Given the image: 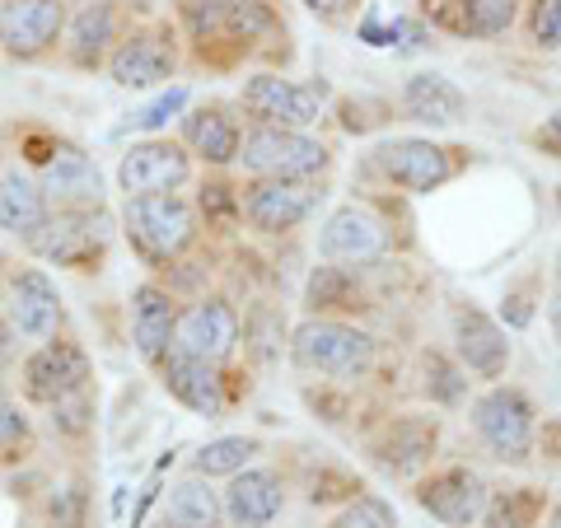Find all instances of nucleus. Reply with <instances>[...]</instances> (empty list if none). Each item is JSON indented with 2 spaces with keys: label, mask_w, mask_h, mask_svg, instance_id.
<instances>
[{
  "label": "nucleus",
  "mask_w": 561,
  "mask_h": 528,
  "mask_svg": "<svg viewBox=\"0 0 561 528\" xmlns=\"http://www.w3.org/2000/svg\"><path fill=\"white\" fill-rule=\"evenodd\" d=\"M225 515H230L239 528H267L280 515V478L267 468L234 472L230 491H225Z\"/></svg>",
  "instance_id": "20"
},
{
  "label": "nucleus",
  "mask_w": 561,
  "mask_h": 528,
  "mask_svg": "<svg viewBox=\"0 0 561 528\" xmlns=\"http://www.w3.org/2000/svg\"><path fill=\"white\" fill-rule=\"evenodd\" d=\"M5 313H10V328L24 332V337H51V328L61 319V295L43 272H20L10 276Z\"/></svg>",
  "instance_id": "14"
},
{
  "label": "nucleus",
  "mask_w": 561,
  "mask_h": 528,
  "mask_svg": "<svg viewBox=\"0 0 561 528\" xmlns=\"http://www.w3.org/2000/svg\"><path fill=\"white\" fill-rule=\"evenodd\" d=\"M257 454V439H243V435H225V439H210V445L197 449V478H225V472H243V463H249Z\"/></svg>",
  "instance_id": "27"
},
{
  "label": "nucleus",
  "mask_w": 561,
  "mask_h": 528,
  "mask_svg": "<svg viewBox=\"0 0 561 528\" xmlns=\"http://www.w3.org/2000/svg\"><path fill=\"white\" fill-rule=\"evenodd\" d=\"M131 342L146 360L169 356V346H179V313H173V299L160 286H140L131 295Z\"/></svg>",
  "instance_id": "18"
},
{
  "label": "nucleus",
  "mask_w": 561,
  "mask_h": 528,
  "mask_svg": "<svg viewBox=\"0 0 561 528\" xmlns=\"http://www.w3.org/2000/svg\"><path fill=\"white\" fill-rule=\"evenodd\" d=\"M305 5L313 10V14H323V20H337V14H346L356 0H305Z\"/></svg>",
  "instance_id": "37"
},
{
  "label": "nucleus",
  "mask_w": 561,
  "mask_h": 528,
  "mask_svg": "<svg viewBox=\"0 0 561 528\" xmlns=\"http://www.w3.org/2000/svg\"><path fill=\"white\" fill-rule=\"evenodd\" d=\"M183 136H187V146L202 154V160H210V164H230V160H239V127L230 117H225L220 108H202V113H192V117H183Z\"/></svg>",
  "instance_id": "23"
},
{
  "label": "nucleus",
  "mask_w": 561,
  "mask_h": 528,
  "mask_svg": "<svg viewBox=\"0 0 561 528\" xmlns=\"http://www.w3.org/2000/svg\"><path fill=\"white\" fill-rule=\"evenodd\" d=\"M24 439H28V421L14 408H0V463L14 459V449H20Z\"/></svg>",
  "instance_id": "34"
},
{
  "label": "nucleus",
  "mask_w": 561,
  "mask_h": 528,
  "mask_svg": "<svg viewBox=\"0 0 561 528\" xmlns=\"http://www.w3.org/2000/svg\"><path fill=\"white\" fill-rule=\"evenodd\" d=\"M43 192L66 202L70 210H94L103 202V179H99V169L84 150L51 146V154L43 160Z\"/></svg>",
  "instance_id": "12"
},
{
  "label": "nucleus",
  "mask_w": 561,
  "mask_h": 528,
  "mask_svg": "<svg viewBox=\"0 0 561 528\" xmlns=\"http://www.w3.org/2000/svg\"><path fill=\"white\" fill-rule=\"evenodd\" d=\"M164 389L197 416H220L225 412V383L216 375V365L187 356V351L164 356Z\"/></svg>",
  "instance_id": "16"
},
{
  "label": "nucleus",
  "mask_w": 561,
  "mask_h": 528,
  "mask_svg": "<svg viewBox=\"0 0 561 528\" xmlns=\"http://www.w3.org/2000/svg\"><path fill=\"white\" fill-rule=\"evenodd\" d=\"M515 24V0H459V28L472 38H496Z\"/></svg>",
  "instance_id": "28"
},
{
  "label": "nucleus",
  "mask_w": 561,
  "mask_h": 528,
  "mask_svg": "<svg viewBox=\"0 0 561 528\" xmlns=\"http://www.w3.org/2000/svg\"><path fill=\"white\" fill-rule=\"evenodd\" d=\"M534 38L542 47H561V0H538V10H534Z\"/></svg>",
  "instance_id": "33"
},
{
  "label": "nucleus",
  "mask_w": 561,
  "mask_h": 528,
  "mask_svg": "<svg viewBox=\"0 0 561 528\" xmlns=\"http://www.w3.org/2000/svg\"><path fill=\"white\" fill-rule=\"evenodd\" d=\"M127 234L150 262H173L192 243L197 225L187 202L164 192V197H127Z\"/></svg>",
  "instance_id": "3"
},
{
  "label": "nucleus",
  "mask_w": 561,
  "mask_h": 528,
  "mask_svg": "<svg viewBox=\"0 0 561 528\" xmlns=\"http://www.w3.org/2000/svg\"><path fill=\"white\" fill-rule=\"evenodd\" d=\"M160 528H183V524H173V519H164V524H160Z\"/></svg>",
  "instance_id": "40"
},
{
  "label": "nucleus",
  "mask_w": 561,
  "mask_h": 528,
  "mask_svg": "<svg viewBox=\"0 0 561 528\" xmlns=\"http://www.w3.org/2000/svg\"><path fill=\"white\" fill-rule=\"evenodd\" d=\"M33 249L57 267L90 272L108 249V220L99 210H61V216H47V225L33 234Z\"/></svg>",
  "instance_id": "5"
},
{
  "label": "nucleus",
  "mask_w": 561,
  "mask_h": 528,
  "mask_svg": "<svg viewBox=\"0 0 561 528\" xmlns=\"http://www.w3.org/2000/svg\"><path fill=\"white\" fill-rule=\"evenodd\" d=\"M383 243H389V230H383V220L375 216L370 206L332 210L323 234H319L323 257H337V262H370V257L383 253Z\"/></svg>",
  "instance_id": "10"
},
{
  "label": "nucleus",
  "mask_w": 561,
  "mask_h": 528,
  "mask_svg": "<svg viewBox=\"0 0 561 528\" xmlns=\"http://www.w3.org/2000/svg\"><path fill=\"white\" fill-rule=\"evenodd\" d=\"M108 70L122 90H150V84L173 76V43L164 33H136L113 51Z\"/></svg>",
  "instance_id": "19"
},
{
  "label": "nucleus",
  "mask_w": 561,
  "mask_h": 528,
  "mask_svg": "<svg viewBox=\"0 0 561 528\" xmlns=\"http://www.w3.org/2000/svg\"><path fill=\"white\" fill-rule=\"evenodd\" d=\"M552 332H557V342H561V290H557V299H552Z\"/></svg>",
  "instance_id": "39"
},
{
  "label": "nucleus",
  "mask_w": 561,
  "mask_h": 528,
  "mask_svg": "<svg viewBox=\"0 0 561 528\" xmlns=\"http://www.w3.org/2000/svg\"><path fill=\"white\" fill-rule=\"evenodd\" d=\"M239 342V313L225 299H202L179 319V351L197 360H225Z\"/></svg>",
  "instance_id": "11"
},
{
  "label": "nucleus",
  "mask_w": 561,
  "mask_h": 528,
  "mask_svg": "<svg viewBox=\"0 0 561 528\" xmlns=\"http://www.w3.org/2000/svg\"><path fill=\"white\" fill-rule=\"evenodd\" d=\"M472 426L486 439V449L496 459H529L534 449V408L519 389H491L478 408H472Z\"/></svg>",
  "instance_id": "6"
},
{
  "label": "nucleus",
  "mask_w": 561,
  "mask_h": 528,
  "mask_svg": "<svg viewBox=\"0 0 561 528\" xmlns=\"http://www.w3.org/2000/svg\"><path fill=\"white\" fill-rule=\"evenodd\" d=\"M122 192L127 197H164V192L187 183V154L173 140H146L122 154Z\"/></svg>",
  "instance_id": "9"
},
{
  "label": "nucleus",
  "mask_w": 561,
  "mask_h": 528,
  "mask_svg": "<svg viewBox=\"0 0 561 528\" xmlns=\"http://www.w3.org/2000/svg\"><path fill=\"white\" fill-rule=\"evenodd\" d=\"M313 202H319V192H313L309 183H286V179H267L249 187V202H243V216L253 220V230L262 234H280V230H295Z\"/></svg>",
  "instance_id": "13"
},
{
  "label": "nucleus",
  "mask_w": 561,
  "mask_h": 528,
  "mask_svg": "<svg viewBox=\"0 0 561 528\" xmlns=\"http://www.w3.org/2000/svg\"><path fill=\"white\" fill-rule=\"evenodd\" d=\"M332 528H393V509L379 496H356L337 519H332Z\"/></svg>",
  "instance_id": "29"
},
{
  "label": "nucleus",
  "mask_w": 561,
  "mask_h": 528,
  "mask_svg": "<svg viewBox=\"0 0 561 528\" xmlns=\"http://www.w3.org/2000/svg\"><path fill=\"white\" fill-rule=\"evenodd\" d=\"M379 169L408 192H435L449 179V154L431 140H389L379 146Z\"/></svg>",
  "instance_id": "15"
},
{
  "label": "nucleus",
  "mask_w": 561,
  "mask_h": 528,
  "mask_svg": "<svg viewBox=\"0 0 561 528\" xmlns=\"http://www.w3.org/2000/svg\"><path fill=\"white\" fill-rule=\"evenodd\" d=\"M416 501L421 509H431L435 519H445L454 528H463L482 515V501H486V486L478 472H468V468H449L440 472V478H431L426 486L416 491Z\"/></svg>",
  "instance_id": "17"
},
{
  "label": "nucleus",
  "mask_w": 561,
  "mask_h": 528,
  "mask_svg": "<svg viewBox=\"0 0 561 528\" xmlns=\"http://www.w3.org/2000/svg\"><path fill=\"white\" fill-rule=\"evenodd\" d=\"M295 360L305 369H319V375H337V379H356L370 369L375 360V342L365 332L346 328V323H332V319H309L295 328Z\"/></svg>",
  "instance_id": "1"
},
{
  "label": "nucleus",
  "mask_w": 561,
  "mask_h": 528,
  "mask_svg": "<svg viewBox=\"0 0 561 528\" xmlns=\"http://www.w3.org/2000/svg\"><path fill=\"white\" fill-rule=\"evenodd\" d=\"M408 113L421 117V122H459L463 117V94L454 90L445 76H412L408 80Z\"/></svg>",
  "instance_id": "24"
},
{
  "label": "nucleus",
  "mask_w": 561,
  "mask_h": 528,
  "mask_svg": "<svg viewBox=\"0 0 561 528\" xmlns=\"http://www.w3.org/2000/svg\"><path fill=\"white\" fill-rule=\"evenodd\" d=\"M328 90L323 84H295L280 76H253L243 84V108L257 117V127H280V131H300L309 122H319Z\"/></svg>",
  "instance_id": "4"
},
{
  "label": "nucleus",
  "mask_w": 561,
  "mask_h": 528,
  "mask_svg": "<svg viewBox=\"0 0 561 528\" xmlns=\"http://www.w3.org/2000/svg\"><path fill=\"white\" fill-rule=\"evenodd\" d=\"M538 140H542V146H548V150H557V160H561V113L548 122V127L538 131Z\"/></svg>",
  "instance_id": "38"
},
{
  "label": "nucleus",
  "mask_w": 561,
  "mask_h": 528,
  "mask_svg": "<svg viewBox=\"0 0 561 528\" xmlns=\"http://www.w3.org/2000/svg\"><path fill=\"white\" fill-rule=\"evenodd\" d=\"M169 519L183 528H216L220 524V496L206 486V478H183L169 496Z\"/></svg>",
  "instance_id": "26"
},
{
  "label": "nucleus",
  "mask_w": 561,
  "mask_h": 528,
  "mask_svg": "<svg viewBox=\"0 0 561 528\" xmlns=\"http://www.w3.org/2000/svg\"><path fill=\"white\" fill-rule=\"evenodd\" d=\"M113 38H117L113 5H84L76 14V28H70V51H76L80 66H99V57L108 51Z\"/></svg>",
  "instance_id": "25"
},
{
  "label": "nucleus",
  "mask_w": 561,
  "mask_h": 528,
  "mask_svg": "<svg viewBox=\"0 0 561 528\" xmlns=\"http://www.w3.org/2000/svg\"><path fill=\"white\" fill-rule=\"evenodd\" d=\"M43 225H47L43 187H33L20 173H5V179H0V230L33 243V234H38Z\"/></svg>",
  "instance_id": "22"
},
{
  "label": "nucleus",
  "mask_w": 561,
  "mask_h": 528,
  "mask_svg": "<svg viewBox=\"0 0 561 528\" xmlns=\"http://www.w3.org/2000/svg\"><path fill=\"white\" fill-rule=\"evenodd\" d=\"M239 160H243V169L262 173V179L300 183V179H313V173L328 169V150H323V140H309L305 131L257 127V131L243 136Z\"/></svg>",
  "instance_id": "2"
},
{
  "label": "nucleus",
  "mask_w": 561,
  "mask_h": 528,
  "mask_svg": "<svg viewBox=\"0 0 561 528\" xmlns=\"http://www.w3.org/2000/svg\"><path fill=\"white\" fill-rule=\"evenodd\" d=\"M51 412H57V416H51V421H57V426L66 431V435H80L84 426H90V398H84V389L80 393H70V398H61L57 402V408H51Z\"/></svg>",
  "instance_id": "31"
},
{
  "label": "nucleus",
  "mask_w": 561,
  "mask_h": 528,
  "mask_svg": "<svg viewBox=\"0 0 561 528\" xmlns=\"http://www.w3.org/2000/svg\"><path fill=\"white\" fill-rule=\"evenodd\" d=\"M309 299H313V305H342V299H346V280L332 267H319V276H313V286H309Z\"/></svg>",
  "instance_id": "36"
},
{
  "label": "nucleus",
  "mask_w": 561,
  "mask_h": 528,
  "mask_svg": "<svg viewBox=\"0 0 561 528\" xmlns=\"http://www.w3.org/2000/svg\"><path fill=\"white\" fill-rule=\"evenodd\" d=\"M454 332H459V356H463V365L472 369V375L491 379V375L505 369V360H511V342H505V332L491 323L486 313H478V309L459 313Z\"/></svg>",
  "instance_id": "21"
},
{
  "label": "nucleus",
  "mask_w": 561,
  "mask_h": 528,
  "mask_svg": "<svg viewBox=\"0 0 561 528\" xmlns=\"http://www.w3.org/2000/svg\"><path fill=\"white\" fill-rule=\"evenodd\" d=\"M66 28L61 0H5L0 5V47L10 57H38Z\"/></svg>",
  "instance_id": "7"
},
{
  "label": "nucleus",
  "mask_w": 561,
  "mask_h": 528,
  "mask_svg": "<svg viewBox=\"0 0 561 528\" xmlns=\"http://www.w3.org/2000/svg\"><path fill=\"white\" fill-rule=\"evenodd\" d=\"M534 496H505L496 501V509H491V528H529L534 519Z\"/></svg>",
  "instance_id": "32"
},
{
  "label": "nucleus",
  "mask_w": 561,
  "mask_h": 528,
  "mask_svg": "<svg viewBox=\"0 0 561 528\" xmlns=\"http://www.w3.org/2000/svg\"><path fill=\"white\" fill-rule=\"evenodd\" d=\"M426 375H435V379H431V398H440V402H459V398H463L459 375H454V369H449L440 356L426 360Z\"/></svg>",
  "instance_id": "35"
},
{
  "label": "nucleus",
  "mask_w": 561,
  "mask_h": 528,
  "mask_svg": "<svg viewBox=\"0 0 561 528\" xmlns=\"http://www.w3.org/2000/svg\"><path fill=\"white\" fill-rule=\"evenodd\" d=\"M84 383H90V360L70 342H47L43 351H33L24 365V393L33 402H47V408H57L61 398L80 393Z\"/></svg>",
  "instance_id": "8"
},
{
  "label": "nucleus",
  "mask_w": 561,
  "mask_h": 528,
  "mask_svg": "<svg viewBox=\"0 0 561 528\" xmlns=\"http://www.w3.org/2000/svg\"><path fill=\"white\" fill-rule=\"evenodd\" d=\"M183 108H187V90H179V84H173V90H164L154 103H146V108H136V113H131V127L154 131V127H164L169 117H179Z\"/></svg>",
  "instance_id": "30"
}]
</instances>
